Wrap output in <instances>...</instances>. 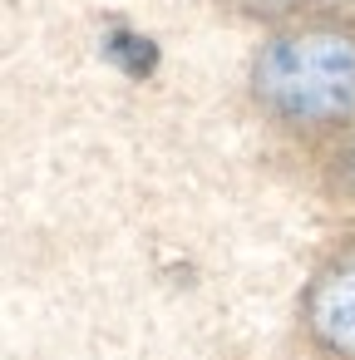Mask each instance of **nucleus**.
Here are the masks:
<instances>
[{
    "mask_svg": "<svg viewBox=\"0 0 355 360\" xmlns=\"http://www.w3.org/2000/svg\"><path fill=\"white\" fill-rule=\"evenodd\" d=\"M252 109L291 139H335L355 124V30L306 20L271 30L247 65Z\"/></svg>",
    "mask_w": 355,
    "mask_h": 360,
    "instance_id": "obj_1",
    "label": "nucleus"
},
{
    "mask_svg": "<svg viewBox=\"0 0 355 360\" xmlns=\"http://www.w3.org/2000/svg\"><path fill=\"white\" fill-rule=\"evenodd\" d=\"M301 335L321 360H355V237L330 247L306 276Z\"/></svg>",
    "mask_w": 355,
    "mask_h": 360,
    "instance_id": "obj_2",
    "label": "nucleus"
},
{
    "mask_svg": "<svg viewBox=\"0 0 355 360\" xmlns=\"http://www.w3.org/2000/svg\"><path fill=\"white\" fill-rule=\"evenodd\" d=\"M321 173H325V193H330V198L355 202V124H350L345 134H335V139H330Z\"/></svg>",
    "mask_w": 355,
    "mask_h": 360,
    "instance_id": "obj_3",
    "label": "nucleus"
},
{
    "mask_svg": "<svg viewBox=\"0 0 355 360\" xmlns=\"http://www.w3.org/2000/svg\"><path fill=\"white\" fill-rule=\"evenodd\" d=\"M222 6H232V11L247 15V20H286V15L306 11L311 0H222Z\"/></svg>",
    "mask_w": 355,
    "mask_h": 360,
    "instance_id": "obj_4",
    "label": "nucleus"
}]
</instances>
